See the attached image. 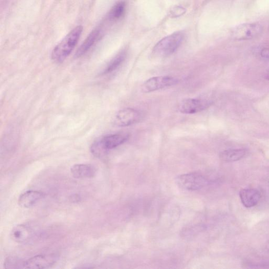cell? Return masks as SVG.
<instances>
[{"instance_id": "6da1fadb", "label": "cell", "mask_w": 269, "mask_h": 269, "mask_svg": "<svg viewBox=\"0 0 269 269\" xmlns=\"http://www.w3.org/2000/svg\"><path fill=\"white\" fill-rule=\"evenodd\" d=\"M83 28L77 26L69 32L53 49L51 58L56 63H62L70 55L80 38Z\"/></svg>"}, {"instance_id": "7a4b0ae2", "label": "cell", "mask_w": 269, "mask_h": 269, "mask_svg": "<svg viewBox=\"0 0 269 269\" xmlns=\"http://www.w3.org/2000/svg\"><path fill=\"white\" fill-rule=\"evenodd\" d=\"M129 136L126 134L118 133L106 135L98 139L91 147V152L95 156L99 157L106 151L120 146L127 141Z\"/></svg>"}, {"instance_id": "3957f363", "label": "cell", "mask_w": 269, "mask_h": 269, "mask_svg": "<svg viewBox=\"0 0 269 269\" xmlns=\"http://www.w3.org/2000/svg\"><path fill=\"white\" fill-rule=\"evenodd\" d=\"M184 39L183 34L175 33L163 38L153 49L154 54L158 57H166L177 51Z\"/></svg>"}, {"instance_id": "277c9868", "label": "cell", "mask_w": 269, "mask_h": 269, "mask_svg": "<svg viewBox=\"0 0 269 269\" xmlns=\"http://www.w3.org/2000/svg\"><path fill=\"white\" fill-rule=\"evenodd\" d=\"M177 185L184 190L197 191L208 184L207 179L202 174L193 173L178 176L176 178Z\"/></svg>"}, {"instance_id": "5b68a950", "label": "cell", "mask_w": 269, "mask_h": 269, "mask_svg": "<svg viewBox=\"0 0 269 269\" xmlns=\"http://www.w3.org/2000/svg\"><path fill=\"white\" fill-rule=\"evenodd\" d=\"M263 31L262 25L258 23H246L235 26L232 36L238 41L249 40L260 36Z\"/></svg>"}, {"instance_id": "8992f818", "label": "cell", "mask_w": 269, "mask_h": 269, "mask_svg": "<svg viewBox=\"0 0 269 269\" xmlns=\"http://www.w3.org/2000/svg\"><path fill=\"white\" fill-rule=\"evenodd\" d=\"M179 82L176 78L168 76H157L149 78L142 86V91L144 93L154 92L159 89L176 85Z\"/></svg>"}, {"instance_id": "52a82bcc", "label": "cell", "mask_w": 269, "mask_h": 269, "mask_svg": "<svg viewBox=\"0 0 269 269\" xmlns=\"http://www.w3.org/2000/svg\"><path fill=\"white\" fill-rule=\"evenodd\" d=\"M212 102L206 99L188 98L179 104V112L186 114H193L202 112L211 106Z\"/></svg>"}, {"instance_id": "ba28073f", "label": "cell", "mask_w": 269, "mask_h": 269, "mask_svg": "<svg viewBox=\"0 0 269 269\" xmlns=\"http://www.w3.org/2000/svg\"><path fill=\"white\" fill-rule=\"evenodd\" d=\"M141 116V113L136 109L126 108L117 113L114 119V123L119 127L130 126L140 121Z\"/></svg>"}, {"instance_id": "9c48e42d", "label": "cell", "mask_w": 269, "mask_h": 269, "mask_svg": "<svg viewBox=\"0 0 269 269\" xmlns=\"http://www.w3.org/2000/svg\"><path fill=\"white\" fill-rule=\"evenodd\" d=\"M55 263V259L51 255H37L27 259L23 262V268L29 269H46L50 268Z\"/></svg>"}, {"instance_id": "30bf717a", "label": "cell", "mask_w": 269, "mask_h": 269, "mask_svg": "<svg viewBox=\"0 0 269 269\" xmlns=\"http://www.w3.org/2000/svg\"><path fill=\"white\" fill-rule=\"evenodd\" d=\"M102 36L103 31L101 28L98 27L94 29L77 49L75 56L80 57L85 54L97 42L100 40Z\"/></svg>"}, {"instance_id": "8fae6325", "label": "cell", "mask_w": 269, "mask_h": 269, "mask_svg": "<svg viewBox=\"0 0 269 269\" xmlns=\"http://www.w3.org/2000/svg\"><path fill=\"white\" fill-rule=\"evenodd\" d=\"M241 201L243 205L246 208H252L256 206L261 201V193L257 189L248 188L242 189L239 193Z\"/></svg>"}, {"instance_id": "7c38bea8", "label": "cell", "mask_w": 269, "mask_h": 269, "mask_svg": "<svg viewBox=\"0 0 269 269\" xmlns=\"http://www.w3.org/2000/svg\"><path fill=\"white\" fill-rule=\"evenodd\" d=\"M45 195L42 192L29 191L22 194L18 198V205L24 208H29L35 206L44 198Z\"/></svg>"}, {"instance_id": "4fadbf2b", "label": "cell", "mask_w": 269, "mask_h": 269, "mask_svg": "<svg viewBox=\"0 0 269 269\" xmlns=\"http://www.w3.org/2000/svg\"><path fill=\"white\" fill-rule=\"evenodd\" d=\"M71 173L77 179L91 178L95 176L96 169L89 164H76L71 167Z\"/></svg>"}, {"instance_id": "5bb4252c", "label": "cell", "mask_w": 269, "mask_h": 269, "mask_svg": "<svg viewBox=\"0 0 269 269\" xmlns=\"http://www.w3.org/2000/svg\"><path fill=\"white\" fill-rule=\"evenodd\" d=\"M31 236L30 229L24 225H19L14 227L10 234L12 240L18 244L25 243Z\"/></svg>"}, {"instance_id": "9a60e30c", "label": "cell", "mask_w": 269, "mask_h": 269, "mask_svg": "<svg viewBox=\"0 0 269 269\" xmlns=\"http://www.w3.org/2000/svg\"><path fill=\"white\" fill-rule=\"evenodd\" d=\"M246 154V151L244 149H230L221 153L219 157L223 161L231 163L241 160Z\"/></svg>"}, {"instance_id": "2e32d148", "label": "cell", "mask_w": 269, "mask_h": 269, "mask_svg": "<svg viewBox=\"0 0 269 269\" xmlns=\"http://www.w3.org/2000/svg\"><path fill=\"white\" fill-rule=\"evenodd\" d=\"M126 57V52L125 51H122L119 53L109 62L106 68L104 69L103 74H107L116 70L124 62Z\"/></svg>"}, {"instance_id": "e0dca14e", "label": "cell", "mask_w": 269, "mask_h": 269, "mask_svg": "<svg viewBox=\"0 0 269 269\" xmlns=\"http://www.w3.org/2000/svg\"><path fill=\"white\" fill-rule=\"evenodd\" d=\"M126 9V4L124 1L117 3L108 14L107 19L110 21H116L121 18L124 15Z\"/></svg>"}, {"instance_id": "ac0fdd59", "label": "cell", "mask_w": 269, "mask_h": 269, "mask_svg": "<svg viewBox=\"0 0 269 269\" xmlns=\"http://www.w3.org/2000/svg\"><path fill=\"white\" fill-rule=\"evenodd\" d=\"M19 265H22L23 268V265L22 264L19 265V262L12 258H8L5 263V266H6L5 268H19L18 267Z\"/></svg>"}, {"instance_id": "d6986e66", "label": "cell", "mask_w": 269, "mask_h": 269, "mask_svg": "<svg viewBox=\"0 0 269 269\" xmlns=\"http://www.w3.org/2000/svg\"><path fill=\"white\" fill-rule=\"evenodd\" d=\"M261 54L263 57L269 59V48H264Z\"/></svg>"}, {"instance_id": "ffe728a7", "label": "cell", "mask_w": 269, "mask_h": 269, "mask_svg": "<svg viewBox=\"0 0 269 269\" xmlns=\"http://www.w3.org/2000/svg\"><path fill=\"white\" fill-rule=\"evenodd\" d=\"M265 77L269 81V70L268 71V72L266 73Z\"/></svg>"}, {"instance_id": "44dd1931", "label": "cell", "mask_w": 269, "mask_h": 269, "mask_svg": "<svg viewBox=\"0 0 269 269\" xmlns=\"http://www.w3.org/2000/svg\"><path fill=\"white\" fill-rule=\"evenodd\" d=\"M266 250L269 252V241L268 242V243H267V245L266 246Z\"/></svg>"}, {"instance_id": "7402d4cb", "label": "cell", "mask_w": 269, "mask_h": 269, "mask_svg": "<svg viewBox=\"0 0 269 269\" xmlns=\"http://www.w3.org/2000/svg\"><path fill=\"white\" fill-rule=\"evenodd\" d=\"M268 184L269 185V180L268 181Z\"/></svg>"}]
</instances>
